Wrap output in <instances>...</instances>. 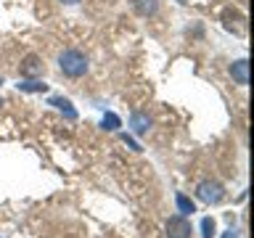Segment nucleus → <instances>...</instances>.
I'll return each mask as SVG.
<instances>
[{
	"instance_id": "1",
	"label": "nucleus",
	"mask_w": 254,
	"mask_h": 238,
	"mask_svg": "<svg viewBox=\"0 0 254 238\" xmlns=\"http://www.w3.org/2000/svg\"><path fill=\"white\" fill-rule=\"evenodd\" d=\"M59 66H61V71H64L66 77L77 79V77L87 74L90 63H87V56H85L82 51H77V48H69V51H64V53L59 56Z\"/></svg>"
},
{
	"instance_id": "2",
	"label": "nucleus",
	"mask_w": 254,
	"mask_h": 238,
	"mask_svg": "<svg viewBox=\"0 0 254 238\" xmlns=\"http://www.w3.org/2000/svg\"><path fill=\"white\" fill-rule=\"evenodd\" d=\"M196 198L198 201H204V204H220L222 198H225V188H222V182L217 180H201L196 185Z\"/></svg>"
},
{
	"instance_id": "3",
	"label": "nucleus",
	"mask_w": 254,
	"mask_h": 238,
	"mask_svg": "<svg viewBox=\"0 0 254 238\" xmlns=\"http://www.w3.org/2000/svg\"><path fill=\"white\" fill-rule=\"evenodd\" d=\"M190 233H193V228L186 214H172L167 220V238H190Z\"/></svg>"
},
{
	"instance_id": "4",
	"label": "nucleus",
	"mask_w": 254,
	"mask_h": 238,
	"mask_svg": "<svg viewBox=\"0 0 254 238\" xmlns=\"http://www.w3.org/2000/svg\"><path fill=\"white\" fill-rule=\"evenodd\" d=\"M43 71H45V63L35 53H29L27 59L21 61V77L24 79H40V77H43Z\"/></svg>"
},
{
	"instance_id": "5",
	"label": "nucleus",
	"mask_w": 254,
	"mask_h": 238,
	"mask_svg": "<svg viewBox=\"0 0 254 238\" xmlns=\"http://www.w3.org/2000/svg\"><path fill=\"white\" fill-rule=\"evenodd\" d=\"M230 77H233V82L241 85V87L249 85V61H246V59H238V61L230 63Z\"/></svg>"
},
{
	"instance_id": "6",
	"label": "nucleus",
	"mask_w": 254,
	"mask_h": 238,
	"mask_svg": "<svg viewBox=\"0 0 254 238\" xmlns=\"http://www.w3.org/2000/svg\"><path fill=\"white\" fill-rule=\"evenodd\" d=\"M130 127L135 135H146L151 130V117L143 114V111H132L130 114Z\"/></svg>"
},
{
	"instance_id": "7",
	"label": "nucleus",
	"mask_w": 254,
	"mask_h": 238,
	"mask_svg": "<svg viewBox=\"0 0 254 238\" xmlns=\"http://www.w3.org/2000/svg\"><path fill=\"white\" fill-rule=\"evenodd\" d=\"M48 103H51V106H56V109H59L61 114H64V117L69 119V122H74V119H77V109L71 106V101H69V98H64V95H53V98L48 101Z\"/></svg>"
},
{
	"instance_id": "8",
	"label": "nucleus",
	"mask_w": 254,
	"mask_h": 238,
	"mask_svg": "<svg viewBox=\"0 0 254 238\" xmlns=\"http://www.w3.org/2000/svg\"><path fill=\"white\" fill-rule=\"evenodd\" d=\"M132 8H135V13L138 16H156L159 11V0H132Z\"/></svg>"
},
{
	"instance_id": "9",
	"label": "nucleus",
	"mask_w": 254,
	"mask_h": 238,
	"mask_svg": "<svg viewBox=\"0 0 254 238\" xmlns=\"http://www.w3.org/2000/svg\"><path fill=\"white\" fill-rule=\"evenodd\" d=\"M16 87H19L21 93H45L48 90V85L43 82V79H21Z\"/></svg>"
},
{
	"instance_id": "10",
	"label": "nucleus",
	"mask_w": 254,
	"mask_h": 238,
	"mask_svg": "<svg viewBox=\"0 0 254 238\" xmlns=\"http://www.w3.org/2000/svg\"><path fill=\"white\" fill-rule=\"evenodd\" d=\"M101 127L106 132H117L119 127H122V119H119L114 111H106V114H103V119H101Z\"/></svg>"
},
{
	"instance_id": "11",
	"label": "nucleus",
	"mask_w": 254,
	"mask_h": 238,
	"mask_svg": "<svg viewBox=\"0 0 254 238\" xmlns=\"http://www.w3.org/2000/svg\"><path fill=\"white\" fill-rule=\"evenodd\" d=\"M175 204H178V212L180 214H193L196 212V204L190 201L186 193H175Z\"/></svg>"
},
{
	"instance_id": "12",
	"label": "nucleus",
	"mask_w": 254,
	"mask_h": 238,
	"mask_svg": "<svg viewBox=\"0 0 254 238\" xmlns=\"http://www.w3.org/2000/svg\"><path fill=\"white\" fill-rule=\"evenodd\" d=\"M214 233H217V222H214V217H204L201 220V236L214 238Z\"/></svg>"
},
{
	"instance_id": "13",
	"label": "nucleus",
	"mask_w": 254,
	"mask_h": 238,
	"mask_svg": "<svg viewBox=\"0 0 254 238\" xmlns=\"http://www.w3.org/2000/svg\"><path fill=\"white\" fill-rule=\"evenodd\" d=\"M122 140L127 143V148H132V151H143V148H140V143H138V140H132L127 132H122Z\"/></svg>"
},
{
	"instance_id": "14",
	"label": "nucleus",
	"mask_w": 254,
	"mask_h": 238,
	"mask_svg": "<svg viewBox=\"0 0 254 238\" xmlns=\"http://www.w3.org/2000/svg\"><path fill=\"white\" fill-rule=\"evenodd\" d=\"M222 238H238V230L230 228V230H225V236H222Z\"/></svg>"
},
{
	"instance_id": "15",
	"label": "nucleus",
	"mask_w": 254,
	"mask_h": 238,
	"mask_svg": "<svg viewBox=\"0 0 254 238\" xmlns=\"http://www.w3.org/2000/svg\"><path fill=\"white\" fill-rule=\"evenodd\" d=\"M61 3H66V5H74V3H79V0H61Z\"/></svg>"
},
{
	"instance_id": "16",
	"label": "nucleus",
	"mask_w": 254,
	"mask_h": 238,
	"mask_svg": "<svg viewBox=\"0 0 254 238\" xmlns=\"http://www.w3.org/2000/svg\"><path fill=\"white\" fill-rule=\"evenodd\" d=\"M178 3H183V5H186V3H188V0H178Z\"/></svg>"
},
{
	"instance_id": "17",
	"label": "nucleus",
	"mask_w": 254,
	"mask_h": 238,
	"mask_svg": "<svg viewBox=\"0 0 254 238\" xmlns=\"http://www.w3.org/2000/svg\"><path fill=\"white\" fill-rule=\"evenodd\" d=\"M0 109H3V98H0Z\"/></svg>"
},
{
	"instance_id": "18",
	"label": "nucleus",
	"mask_w": 254,
	"mask_h": 238,
	"mask_svg": "<svg viewBox=\"0 0 254 238\" xmlns=\"http://www.w3.org/2000/svg\"><path fill=\"white\" fill-rule=\"evenodd\" d=\"M0 85H3V79H0Z\"/></svg>"
}]
</instances>
